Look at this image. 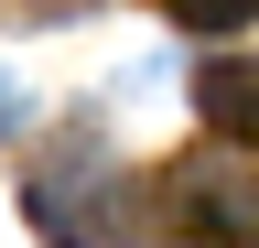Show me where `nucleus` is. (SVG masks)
<instances>
[{
  "mask_svg": "<svg viewBox=\"0 0 259 248\" xmlns=\"http://www.w3.org/2000/svg\"><path fill=\"white\" fill-rule=\"evenodd\" d=\"M151 216H162L173 248H259V173L205 140V151H184L151 183Z\"/></svg>",
  "mask_w": 259,
  "mask_h": 248,
  "instance_id": "obj_1",
  "label": "nucleus"
},
{
  "mask_svg": "<svg viewBox=\"0 0 259 248\" xmlns=\"http://www.w3.org/2000/svg\"><path fill=\"white\" fill-rule=\"evenodd\" d=\"M22 216L44 227L54 248H130V183L97 140H76L65 162H44L22 183Z\"/></svg>",
  "mask_w": 259,
  "mask_h": 248,
  "instance_id": "obj_2",
  "label": "nucleus"
},
{
  "mask_svg": "<svg viewBox=\"0 0 259 248\" xmlns=\"http://www.w3.org/2000/svg\"><path fill=\"white\" fill-rule=\"evenodd\" d=\"M194 108H205V130H216V140H259V65L216 54V65L194 76Z\"/></svg>",
  "mask_w": 259,
  "mask_h": 248,
  "instance_id": "obj_3",
  "label": "nucleus"
},
{
  "mask_svg": "<svg viewBox=\"0 0 259 248\" xmlns=\"http://www.w3.org/2000/svg\"><path fill=\"white\" fill-rule=\"evenodd\" d=\"M162 11H173L184 33H248V22H259V0H162Z\"/></svg>",
  "mask_w": 259,
  "mask_h": 248,
  "instance_id": "obj_4",
  "label": "nucleus"
}]
</instances>
